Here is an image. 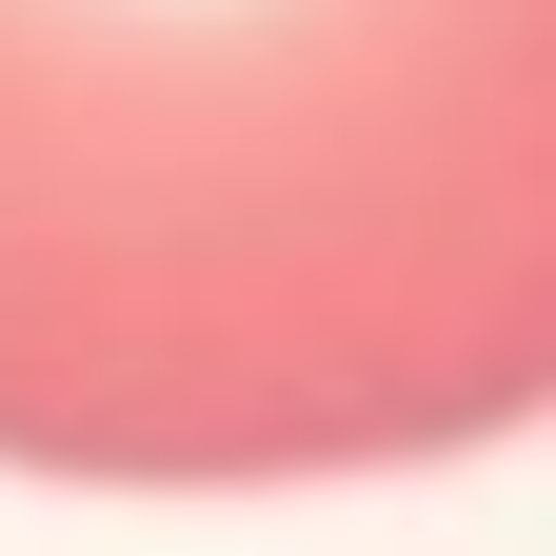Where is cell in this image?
I'll return each instance as SVG.
<instances>
[{
  "mask_svg": "<svg viewBox=\"0 0 556 556\" xmlns=\"http://www.w3.org/2000/svg\"><path fill=\"white\" fill-rule=\"evenodd\" d=\"M556 417V0H0V477L318 497Z\"/></svg>",
  "mask_w": 556,
  "mask_h": 556,
  "instance_id": "6da1fadb",
  "label": "cell"
}]
</instances>
